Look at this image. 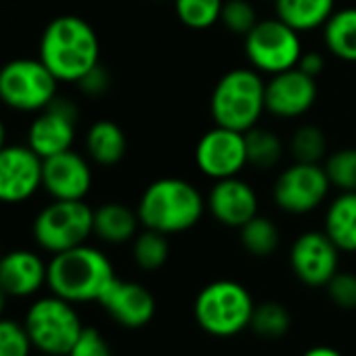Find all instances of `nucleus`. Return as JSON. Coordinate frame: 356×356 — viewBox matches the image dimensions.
Masks as SVG:
<instances>
[{
  "mask_svg": "<svg viewBox=\"0 0 356 356\" xmlns=\"http://www.w3.org/2000/svg\"><path fill=\"white\" fill-rule=\"evenodd\" d=\"M289 153L293 161L304 163H323L327 153V136L314 124H304L293 130L289 138Z\"/></svg>",
  "mask_w": 356,
  "mask_h": 356,
  "instance_id": "nucleus-30",
  "label": "nucleus"
},
{
  "mask_svg": "<svg viewBox=\"0 0 356 356\" xmlns=\"http://www.w3.org/2000/svg\"><path fill=\"white\" fill-rule=\"evenodd\" d=\"M323 42L333 57L356 63V7L335 9L323 26Z\"/></svg>",
  "mask_w": 356,
  "mask_h": 356,
  "instance_id": "nucleus-24",
  "label": "nucleus"
},
{
  "mask_svg": "<svg viewBox=\"0 0 356 356\" xmlns=\"http://www.w3.org/2000/svg\"><path fill=\"white\" fill-rule=\"evenodd\" d=\"M291 327H293V316L283 302L266 300L256 304L250 331L260 339H268V341L283 339L285 335H289Z\"/></svg>",
  "mask_w": 356,
  "mask_h": 356,
  "instance_id": "nucleus-25",
  "label": "nucleus"
},
{
  "mask_svg": "<svg viewBox=\"0 0 356 356\" xmlns=\"http://www.w3.org/2000/svg\"><path fill=\"white\" fill-rule=\"evenodd\" d=\"M134 264L145 273H155L163 268L170 260V239L163 233L143 229L130 243Z\"/></svg>",
  "mask_w": 356,
  "mask_h": 356,
  "instance_id": "nucleus-28",
  "label": "nucleus"
},
{
  "mask_svg": "<svg viewBox=\"0 0 356 356\" xmlns=\"http://www.w3.org/2000/svg\"><path fill=\"white\" fill-rule=\"evenodd\" d=\"M78 86H80V90H82L84 95H88V97H101V95H105V92L109 90V86H111V76H109V72L99 63L95 70H90V72L78 82Z\"/></svg>",
  "mask_w": 356,
  "mask_h": 356,
  "instance_id": "nucleus-36",
  "label": "nucleus"
},
{
  "mask_svg": "<svg viewBox=\"0 0 356 356\" xmlns=\"http://www.w3.org/2000/svg\"><path fill=\"white\" fill-rule=\"evenodd\" d=\"M140 220L136 210L128 208L120 202H107L99 208H95V220H92V235L107 243V245H124L132 243L140 229Z\"/></svg>",
  "mask_w": 356,
  "mask_h": 356,
  "instance_id": "nucleus-20",
  "label": "nucleus"
},
{
  "mask_svg": "<svg viewBox=\"0 0 356 356\" xmlns=\"http://www.w3.org/2000/svg\"><path fill=\"white\" fill-rule=\"evenodd\" d=\"M38 59L59 82L78 84L101 63V42L86 19L78 15H59L42 30Z\"/></svg>",
  "mask_w": 356,
  "mask_h": 356,
  "instance_id": "nucleus-1",
  "label": "nucleus"
},
{
  "mask_svg": "<svg viewBox=\"0 0 356 356\" xmlns=\"http://www.w3.org/2000/svg\"><path fill=\"white\" fill-rule=\"evenodd\" d=\"M115 268L109 256L88 243L51 256L47 287L51 293L72 304H92L101 300L105 289L115 279Z\"/></svg>",
  "mask_w": 356,
  "mask_h": 356,
  "instance_id": "nucleus-3",
  "label": "nucleus"
},
{
  "mask_svg": "<svg viewBox=\"0 0 356 356\" xmlns=\"http://www.w3.org/2000/svg\"><path fill=\"white\" fill-rule=\"evenodd\" d=\"M266 111V80L254 67L229 70L216 82L210 97V113L216 126L248 132Z\"/></svg>",
  "mask_w": 356,
  "mask_h": 356,
  "instance_id": "nucleus-5",
  "label": "nucleus"
},
{
  "mask_svg": "<svg viewBox=\"0 0 356 356\" xmlns=\"http://www.w3.org/2000/svg\"><path fill=\"white\" fill-rule=\"evenodd\" d=\"M225 0H174V13L191 30H208L220 24Z\"/></svg>",
  "mask_w": 356,
  "mask_h": 356,
  "instance_id": "nucleus-29",
  "label": "nucleus"
},
{
  "mask_svg": "<svg viewBox=\"0 0 356 356\" xmlns=\"http://www.w3.org/2000/svg\"><path fill=\"white\" fill-rule=\"evenodd\" d=\"M34 346L24 321L0 316V356H32Z\"/></svg>",
  "mask_w": 356,
  "mask_h": 356,
  "instance_id": "nucleus-33",
  "label": "nucleus"
},
{
  "mask_svg": "<svg viewBox=\"0 0 356 356\" xmlns=\"http://www.w3.org/2000/svg\"><path fill=\"white\" fill-rule=\"evenodd\" d=\"M323 231L341 254H356V191H341L331 200Z\"/></svg>",
  "mask_w": 356,
  "mask_h": 356,
  "instance_id": "nucleus-21",
  "label": "nucleus"
},
{
  "mask_svg": "<svg viewBox=\"0 0 356 356\" xmlns=\"http://www.w3.org/2000/svg\"><path fill=\"white\" fill-rule=\"evenodd\" d=\"M329 189L331 183L323 163L293 161L275 178L273 200L281 212L291 216H304L325 204Z\"/></svg>",
  "mask_w": 356,
  "mask_h": 356,
  "instance_id": "nucleus-10",
  "label": "nucleus"
},
{
  "mask_svg": "<svg viewBox=\"0 0 356 356\" xmlns=\"http://www.w3.org/2000/svg\"><path fill=\"white\" fill-rule=\"evenodd\" d=\"M42 163L44 159L28 143L0 149V204L30 202L42 189Z\"/></svg>",
  "mask_w": 356,
  "mask_h": 356,
  "instance_id": "nucleus-11",
  "label": "nucleus"
},
{
  "mask_svg": "<svg viewBox=\"0 0 356 356\" xmlns=\"http://www.w3.org/2000/svg\"><path fill=\"white\" fill-rule=\"evenodd\" d=\"M335 13V0H275V17L296 32L321 30Z\"/></svg>",
  "mask_w": 356,
  "mask_h": 356,
  "instance_id": "nucleus-22",
  "label": "nucleus"
},
{
  "mask_svg": "<svg viewBox=\"0 0 356 356\" xmlns=\"http://www.w3.org/2000/svg\"><path fill=\"white\" fill-rule=\"evenodd\" d=\"M248 163L256 170H273L279 165L285 153L281 136L264 126H254L245 132Z\"/></svg>",
  "mask_w": 356,
  "mask_h": 356,
  "instance_id": "nucleus-26",
  "label": "nucleus"
},
{
  "mask_svg": "<svg viewBox=\"0 0 356 356\" xmlns=\"http://www.w3.org/2000/svg\"><path fill=\"white\" fill-rule=\"evenodd\" d=\"M42 189L51 200H86L92 189L90 161L74 149L47 157L42 163Z\"/></svg>",
  "mask_w": 356,
  "mask_h": 356,
  "instance_id": "nucleus-17",
  "label": "nucleus"
},
{
  "mask_svg": "<svg viewBox=\"0 0 356 356\" xmlns=\"http://www.w3.org/2000/svg\"><path fill=\"white\" fill-rule=\"evenodd\" d=\"M67 356H113L109 339L97 327H84Z\"/></svg>",
  "mask_w": 356,
  "mask_h": 356,
  "instance_id": "nucleus-35",
  "label": "nucleus"
},
{
  "mask_svg": "<svg viewBox=\"0 0 356 356\" xmlns=\"http://www.w3.org/2000/svg\"><path fill=\"white\" fill-rule=\"evenodd\" d=\"M24 325L34 350L47 356H67L86 327L76 310V304L55 293L36 298L28 306Z\"/></svg>",
  "mask_w": 356,
  "mask_h": 356,
  "instance_id": "nucleus-6",
  "label": "nucleus"
},
{
  "mask_svg": "<svg viewBox=\"0 0 356 356\" xmlns=\"http://www.w3.org/2000/svg\"><path fill=\"white\" fill-rule=\"evenodd\" d=\"M7 302H9V296H7V291H5L3 287H0V316H5Z\"/></svg>",
  "mask_w": 356,
  "mask_h": 356,
  "instance_id": "nucleus-39",
  "label": "nucleus"
},
{
  "mask_svg": "<svg viewBox=\"0 0 356 356\" xmlns=\"http://www.w3.org/2000/svg\"><path fill=\"white\" fill-rule=\"evenodd\" d=\"M300 356H346L341 350H337L335 346H329V343H314L310 346L308 350H304Z\"/></svg>",
  "mask_w": 356,
  "mask_h": 356,
  "instance_id": "nucleus-38",
  "label": "nucleus"
},
{
  "mask_svg": "<svg viewBox=\"0 0 356 356\" xmlns=\"http://www.w3.org/2000/svg\"><path fill=\"white\" fill-rule=\"evenodd\" d=\"M3 254H5V252H3V243H0V258H3Z\"/></svg>",
  "mask_w": 356,
  "mask_h": 356,
  "instance_id": "nucleus-41",
  "label": "nucleus"
},
{
  "mask_svg": "<svg viewBox=\"0 0 356 356\" xmlns=\"http://www.w3.org/2000/svg\"><path fill=\"white\" fill-rule=\"evenodd\" d=\"M195 165L204 176L212 178V181L239 176L243 168L250 165L248 149H245V132L231 130L225 126H214L197 140Z\"/></svg>",
  "mask_w": 356,
  "mask_h": 356,
  "instance_id": "nucleus-13",
  "label": "nucleus"
},
{
  "mask_svg": "<svg viewBox=\"0 0 356 356\" xmlns=\"http://www.w3.org/2000/svg\"><path fill=\"white\" fill-rule=\"evenodd\" d=\"M258 22L260 17L256 7L252 5V0H225L220 24L227 32L245 38Z\"/></svg>",
  "mask_w": 356,
  "mask_h": 356,
  "instance_id": "nucleus-32",
  "label": "nucleus"
},
{
  "mask_svg": "<svg viewBox=\"0 0 356 356\" xmlns=\"http://www.w3.org/2000/svg\"><path fill=\"white\" fill-rule=\"evenodd\" d=\"M208 210L202 191L185 178L165 176L149 183L143 191L136 214L143 229L163 233L168 237L191 231Z\"/></svg>",
  "mask_w": 356,
  "mask_h": 356,
  "instance_id": "nucleus-2",
  "label": "nucleus"
},
{
  "mask_svg": "<svg viewBox=\"0 0 356 356\" xmlns=\"http://www.w3.org/2000/svg\"><path fill=\"white\" fill-rule=\"evenodd\" d=\"M339 254L325 231H304L289 248V266L302 285L318 289L339 270Z\"/></svg>",
  "mask_w": 356,
  "mask_h": 356,
  "instance_id": "nucleus-12",
  "label": "nucleus"
},
{
  "mask_svg": "<svg viewBox=\"0 0 356 356\" xmlns=\"http://www.w3.org/2000/svg\"><path fill=\"white\" fill-rule=\"evenodd\" d=\"M59 80L36 57H19L0 67V103L19 113H38L57 99Z\"/></svg>",
  "mask_w": 356,
  "mask_h": 356,
  "instance_id": "nucleus-8",
  "label": "nucleus"
},
{
  "mask_svg": "<svg viewBox=\"0 0 356 356\" xmlns=\"http://www.w3.org/2000/svg\"><path fill=\"white\" fill-rule=\"evenodd\" d=\"M325 289L333 306L341 310H356V273L337 270Z\"/></svg>",
  "mask_w": 356,
  "mask_h": 356,
  "instance_id": "nucleus-34",
  "label": "nucleus"
},
{
  "mask_svg": "<svg viewBox=\"0 0 356 356\" xmlns=\"http://www.w3.org/2000/svg\"><path fill=\"white\" fill-rule=\"evenodd\" d=\"M243 51L250 67L262 76H275L298 65L304 47L300 32L289 28L279 17L260 19L243 38Z\"/></svg>",
  "mask_w": 356,
  "mask_h": 356,
  "instance_id": "nucleus-9",
  "label": "nucleus"
},
{
  "mask_svg": "<svg viewBox=\"0 0 356 356\" xmlns=\"http://www.w3.org/2000/svg\"><path fill=\"white\" fill-rule=\"evenodd\" d=\"M78 132V107L70 99H55L47 109L38 111L28 128L26 143L42 157H51L74 149Z\"/></svg>",
  "mask_w": 356,
  "mask_h": 356,
  "instance_id": "nucleus-14",
  "label": "nucleus"
},
{
  "mask_svg": "<svg viewBox=\"0 0 356 356\" xmlns=\"http://www.w3.org/2000/svg\"><path fill=\"white\" fill-rule=\"evenodd\" d=\"M252 291L235 279H216L204 285L193 300L195 325L210 337L231 339L250 329L256 310Z\"/></svg>",
  "mask_w": 356,
  "mask_h": 356,
  "instance_id": "nucleus-4",
  "label": "nucleus"
},
{
  "mask_svg": "<svg viewBox=\"0 0 356 356\" xmlns=\"http://www.w3.org/2000/svg\"><path fill=\"white\" fill-rule=\"evenodd\" d=\"M155 3H165V0H155Z\"/></svg>",
  "mask_w": 356,
  "mask_h": 356,
  "instance_id": "nucleus-42",
  "label": "nucleus"
},
{
  "mask_svg": "<svg viewBox=\"0 0 356 356\" xmlns=\"http://www.w3.org/2000/svg\"><path fill=\"white\" fill-rule=\"evenodd\" d=\"M107 316L124 329H143L157 314V300L149 287L138 281L115 277L99 300Z\"/></svg>",
  "mask_w": 356,
  "mask_h": 356,
  "instance_id": "nucleus-15",
  "label": "nucleus"
},
{
  "mask_svg": "<svg viewBox=\"0 0 356 356\" xmlns=\"http://www.w3.org/2000/svg\"><path fill=\"white\" fill-rule=\"evenodd\" d=\"M84 145H86L88 159L99 165H105V168L120 163L128 149L126 134L120 128V124H115L113 120L95 122L86 132Z\"/></svg>",
  "mask_w": 356,
  "mask_h": 356,
  "instance_id": "nucleus-23",
  "label": "nucleus"
},
{
  "mask_svg": "<svg viewBox=\"0 0 356 356\" xmlns=\"http://www.w3.org/2000/svg\"><path fill=\"white\" fill-rule=\"evenodd\" d=\"M296 67H300L304 74L316 78V76L323 74V70H325V57H323L318 51H304Z\"/></svg>",
  "mask_w": 356,
  "mask_h": 356,
  "instance_id": "nucleus-37",
  "label": "nucleus"
},
{
  "mask_svg": "<svg viewBox=\"0 0 356 356\" xmlns=\"http://www.w3.org/2000/svg\"><path fill=\"white\" fill-rule=\"evenodd\" d=\"M7 147V126L3 122V118H0V149Z\"/></svg>",
  "mask_w": 356,
  "mask_h": 356,
  "instance_id": "nucleus-40",
  "label": "nucleus"
},
{
  "mask_svg": "<svg viewBox=\"0 0 356 356\" xmlns=\"http://www.w3.org/2000/svg\"><path fill=\"white\" fill-rule=\"evenodd\" d=\"M331 187L341 191H356V147H343L329 153L323 161Z\"/></svg>",
  "mask_w": 356,
  "mask_h": 356,
  "instance_id": "nucleus-31",
  "label": "nucleus"
},
{
  "mask_svg": "<svg viewBox=\"0 0 356 356\" xmlns=\"http://www.w3.org/2000/svg\"><path fill=\"white\" fill-rule=\"evenodd\" d=\"M206 206L212 218L229 229H241L260 214L258 193L241 176L214 181L206 197Z\"/></svg>",
  "mask_w": 356,
  "mask_h": 356,
  "instance_id": "nucleus-18",
  "label": "nucleus"
},
{
  "mask_svg": "<svg viewBox=\"0 0 356 356\" xmlns=\"http://www.w3.org/2000/svg\"><path fill=\"white\" fill-rule=\"evenodd\" d=\"M241 248L254 258H268L281 245V231L268 216H254L239 229Z\"/></svg>",
  "mask_w": 356,
  "mask_h": 356,
  "instance_id": "nucleus-27",
  "label": "nucleus"
},
{
  "mask_svg": "<svg viewBox=\"0 0 356 356\" xmlns=\"http://www.w3.org/2000/svg\"><path fill=\"white\" fill-rule=\"evenodd\" d=\"M47 279L49 262L34 250L17 248L5 252L0 258V287L7 291L9 298H34L42 291V287H47Z\"/></svg>",
  "mask_w": 356,
  "mask_h": 356,
  "instance_id": "nucleus-19",
  "label": "nucleus"
},
{
  "mask_svg": "<svg viewBox=\"0 0 356 356\" xmlns=\"http://www.w3.org/2000/svg\"><path fill=\"white\" fill-rule=\"evenodd\" d=\"M316 78L300 67L268 76L266 80V113L279 120H296L306 115L316 103Z\"/></svg>",
  "mask_w": 356,
  "mask_h": 356,
  "instance_id": "nucleus-16",
  "label": "nucleus"
},
{
  "mask_svg": "<svg viewBox=\"0 0 356 356\" xmlns=\"http://www.w3.org/2000/svg\"><path fill=\"white\" fill-rule=\"evenodd\" d=\"M92 220L95 210L84 200H53L36 214L32 237L42 252L55 256L88 243L92 237Z\"/></svg>",
  "mask_w": 356,
  "mask_h": 356,
  "instance_id": "nucleus-7",
  "label": "nucleus"
}]
</instances>
